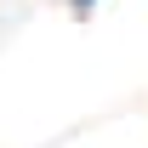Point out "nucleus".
<instances>
[{
  "label": "nucleus",
  "mask_w": 148,
  "mask_h": 148,
  "mask_svg": "<svg viewBox=\"0 0 148 148\" xmlns=\"http://www.w3.org/2000/svg\"><path fill=\"white\" fill-rule=\"evenodd\" d=\"M74 6H80V12H86V6H91V0H74Z\"/></svg>",
  "instance_id": "f257e3e1"
}]
</instances>
